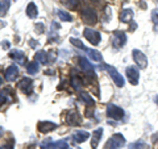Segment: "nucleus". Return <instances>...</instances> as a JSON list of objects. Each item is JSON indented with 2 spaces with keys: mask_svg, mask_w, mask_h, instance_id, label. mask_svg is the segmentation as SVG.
<instances>
[{
  "mask_svg": "<svg viewBox=\"0 0 158 149\" xmlns=\"http://www.w3.org/2000/svg\"><path fill=\"white\" fill-rule=\"evenodd\" d=\"M81 16H82L83 21H85L86 24H90V25H94V24H96V21H98V15H96V12L94 11L92 8H90V7L82 8Z\"/></svg>",
  "mask_w": 158,
  "mask_h": 149,
  "instance_id": "nucleus-1",
  "label": "nucleus"
},
{
  "mask_svg": "<svg viewBox=\"0 0 158 149\" xmlns=\"http://www.w3.org/2000/svg\"><path fill=\"white\" fill-rule=\"evenodd\" d=\"M104 69L108 71V74L111 75V78L113 79V82H115V84L117 87H123V86H124V84H125V79L123 78V75L116 70L115 67L110 66V65H104Z\"/></svg>",
  "mask_w": 158,
  "mask_h": 149,
  "instance_id": "nucleus-2",
  "label": "nucleus"
},
{
  "mask_svg": "<svg viewBox=\"0 0 158 149\" xmlns=\"http://www.w3.org/2000/svg\"><path fill=\"white\" fill-rule=\"evenodd\" d=\"M107 116L113 120H121L124 116V110L121 107H117L115 104H108L107 107Z\"/></svg>",
  "mask_w": 158,
  "mask_h": 149,
  "instance_id": "nucleus-3",
  "label": "nucleus"
},
{
  "mask_svg": "<svg viewBox=\"0 0 158 149\" xmlns=\"http://www.w3.org/2000/svg\"><path fill=\"white\" fill-rule=\"evenodd\" d=\"M125 144V138L121 133H115L111 140L107 143V148L106 149H120L123 145Z\"/></svg>",
  "mask_w": 158,
  "mask_h": 149,
  "instance_id": "nucleus-4",
  "label": "nucleus"
},
{
  "mask_svg": "<svg viewBox=\"0 0 158 149\" xmlns=\"http://www.w3.org/2000/svg\"><path fill=\"white\" fill-rule=\"evenodd\" d=\"M66 121H67L69 126L77 127V126H79V124L82 123V116H81V113L78 112V110H75V108H73V110H70V111L67 112Z\"/></svg>",
  "mask_w": 158,
  "mask_h": 149,
  "instance_id": "nucleus-5",
  "label": "nucleus"
},
{
  "mask_svg": "<svg viewBox=\"0 0 158 149\" xmlns=\"http://www.w3.org/2000/svg\"><path fill=\"white\" fill-rule=\"evenodd\" d=\"M83 34H85V37L87 38V41H90L92 45H99V42H100V40H102L100 33L94 31V29H90V28H86L85 31H83Z\"/></svg>",
  "mask_w": 158,
  "mask_h": 149,
  "instance_id": "nucleus-6",
  "label": "nucleus"
},
{
  "mask_svg": "<svg viewBox=\"0 0 158 149\" xmlns=\"http://www.w3.org/2000/svg\"><path fill=\"white\" fill-rule=\"evenodd\" d=\"M133 54V59H135L136 65H138V67L141 69H145L148 66V58L144 53H142L141 50H138V49H135V50L132 52Z\"/></svg>",
  "mask_w": 158,
  "mask_h": 149,
  "instance_id": "nucleus-7",
  "label": "nucleus"
},
{
  "mask_svg": "<svg viewBox=\"0 0 158 149\" xmlns=\"http://www.w3.org/2000/svg\"><path fill=\"white\" fill-rule=\"evenodd\" d=\"M125 74L128 77V81H129L133 86H136L138 81H140V71H138L135 66H128L125 70Z\"/></svg>",
  "mask_w": 158,
  "mask_h": 149,
  "instance_id": "nucleus-8",
  "label": "nucleus"
},
{
  "mask_svg": "<svg viewBox=\"0 0 158 149\" xmlns=\"http://www.w3.org/2000/svg\"><path fill=\"white\" fill-rule=\"evenodd\" d=\"M17 87H19L24 94L29 95V94H32V91H33V82H32L31 78H27V77H25V78H23L21 81L17 83Z\"/></svg>",
  "mask_w": 158,
  "mask_h": 149,
  "instance_id": "nucleus-9",
  "label": "nucleus"
},
{
  "mask_svg": "<svg viewBox=\"0 0 158 149\" xmlns=\"http://www.w3.org/2000/svg\"><path fill=\"white\" fill-rule=\"evenodd\" d=\"M112 42L115 48H121L125 45L127 42V36L124 32H115L112 36Z\"/></svg>",
  "mask_w": 158,
  "mask_h": 149,
  "instance_id": "nucleus-10",
  "label": "nucleus"
},
{
  "mask_svg": "<svg viewBox=\"0 0 158 149\" xmlns=\"http://www.w3.org/2000/svg\"><path fill=\"white\" fill-rule=\"evenodd\" d=\"M37 128L41 133H48V132H52L57 128V124L56 123H52V121H40L37 124Z\"/></svg>",
  "mask_w": 158,
  "mask_h": 149,
  "instance_id": "nucleus-11",
  "label": "nucleus"
},
{
  "mask_svg": "<svg viewBox=\"0 0 158 149\" xmlns=\"http://www.w3.org/2000/svg\"><path fill=\"white\" fill-rule=\"evenodd\" d=\"M9 57L12 59H15L16 62L21 63V65H25V62H27L25 54H24V52H21V50H11L9 52Z\"/></svg>",
  "mask_w": 158,
  "mask_h": 149,
  "instance_id": "nucleus-12",
  "label": "nucleus"
},
{
  "mask_svg": "<svg viewBox=\"0 0 158 149\" xmlns=\"http://www.w3.org/2000/svg\"><path fill=\"white\" fill-rule=\"evenodd\" d=\"M19 77V69L16 67V65L9 66L6 70V79L8 82H13L16 81V78Z\"/></svg>",
  "mask_w": 158,
  "mask_h": 149,
  "instance_id": "nucleus-13",
  "label": "nucleus"
},
{
  "mask_svg": "<svg viewBox=\"0 0 158 149\" xmlns=\"http://www.w3.org/2000/svg\"><path fill=\"white\" fill-rule=\"evenodd\" d=\"M102 135H103V128H98V130H95L92 132V135H91V147H92V149L98 148V144H99V141H100Z\"/></svg>",
  "mask_w": 158,
  "mask_h": 149,
  "instance_id": "nucleus-14",
  "label": "nucleus"
},
{
  "mask_svg": "<svg viewBox=\"0 0 158 149\" xmlns=\"http://www.w3.org/2000/svg\"><path fill=\"white\" fill-rule=\"evenodd\" d=\"M88 137H90V133L86 132V131H77L73 135V138L75 143H85Z\"/></svg>",
  "mask_w": 158,
  "mask_h": 149,
  "instance_id": "nucleus-15",
  "label": "nucleus"
},
{
  "mask_svg": "<svg viewBox=\"0 0 158 149\" xmlns=\"http://www.w3.org/2000/svg\"><path fill=\"white\" fill-rule=\"evenodd\" d=\"M133 19V11L129 8H127V9H123L121 13H120V20L123 23H129L131 20Z\"/></svg>",
  "mask_w": 158,
  "mask_h": 149,
  "instance_id": "nucleus-16",
  "label": "nucleus"
},
{
  "mask_svg": "<svg viewBox=\"0 0 158 149\" xmlns=\"http://www.w3.org/2000/svg\"><path fill=\"white\" fill-rule=\"evenodd\" d=\"M37 15H38L37 6L34 3H29L27 7V16L31 19H34V17H37Z\"/></svg>",
  "mask_w": 158,
  "mask_h": 149,
  "instance_id": "nucleus-17",
  "label": "nucleus"
},
{
  "mask_svg": "<svg viewBox=\"0 0 158 149\" xmlns=\"http://www.w3.org/2000/svg\"><path fill=\"white\" fill-rule=\"evenodd\" d=\"M34 59H36L38 63H42V65H45V63L49 62V54L46 52H37L36 56H34Z\"/></svg>",
  "mask_w": 158,
  "mask_h": 149,
  "instance_id": "nucleus-18",
  "label": "nucleus"
},
{
  "mask_svg": "<svg viewBox=\"0 0 158 149\" xmlns=\"http://www.w3.org/2000/svg\"><path fill=\"white\" fill-rule=\"evenodd\" d=\"M78 62H79V66H81V69L82 70H85L86 73H90V71H94V69H92V66L90 65V62L87 61L86 58H83V57H81L78 59Z\"/></svg>",
  "mask_w": 158,
  "mask_h": 149,
  "instance_id": "nucleus-19",
  "label": "nucleus"
},
{
  "mask_svg": "<svg viewBox=\"0 0 158 149\" xmlns=\"http://www.w3.org/2000/svg\"><path fill=\"white\" fill-rule=\"evenodd\" d=\"M87 54L88 57H90L92 61H96V62H100L103 59V56L100 54V52L95 50V49H87Z\"/></svg>",
  "mask_w": 158,
  "mask_h": 149,
  "instance_id": "nucleus-20",
  "label": "nucleus"
},
{
  "mask_svg": "<svg viewBox=\"0 0 158 149\" xmlns=\"http://www.w3.org/2000/svg\"><path fill=\"white\" fill-rule=\"evenodd\" d=\"M9 7H11V2L9 0H0V17L6 16Z\"/></svg>",
  "mask_w": 158,
  "mask_h": 149,
  "instance_id": "nucleus-21",
  "label": "nucleus"
},
{
  "mask_svg": "<svg viewBox=\"0 0 158 149\" xmlns=\"http://www.w3.org/2000/svg\"><path fill=\"white\" fill-rule=\"evenodd\" d=\"M81 99L87 104V106H94V104H95L94 99L91 98V95L88 92H81Z\"/></svg>",
  "mask_w": 158,
  "mask_h": 149,
  "instance_id": "nucleus-22",
  "label": "nucleus"
},
{
  "mask_svg": "<svg viewBox=\"0 0 158 149\" xmlns=\"http://www.w3.org/2000/svg\"><path fill=\"white\" fill-rule=\"evenodd\" d=\"M57 15L62 21H71V16L69 12H65V11H62V9H57Z\"/></svg>",
  "mask_w": 158,
  "mask_h": 149,
  "instance_id": "nucleus-23",
  "label": "nucleus"
},
{
  "mask_svg": "<svg viewBox=\"0 0 158 149\" xmlns=\"http://www.w3.org/2000/svg\"><path fill=\"white\" fill-rule=\"evenodd\" d=\"M38 62H31V63H28L27 65V71L29 74H37L38 71V65H37Z\"/></svg>",
  "mask_w": 158,
  "mask_h": 149,
  "instance_id": "nucleus-24",
  "label": "nucleus"
},
{
  "mask_svg": "<svg viewBox=\"0 0 158 149\" xmlns=\"http://www.w3.org/2000/svg\"><path fill=\"white\" fill-rule=\"evenodd\" d=\"M70 83H71V86L75 88V90H79V88L82 87V81H81V79H79L77 75H73V77H71Z\"/></svg>",
  "mask_w": 158,
  "mask_h": 149,
  "instance_id": "nucleus-25",
  "label": "nucleus"
},
{
  "mask_svg": "<svg viewBox=\"0 0 158 149\" xmlns=\"http://www.w3.org/2000/svg\"><path fill=\"white\" fill-rule=\"evenodd\" d=\"M62 3L69 8V9H77L78 7V0H62Z\"/></svg>",
  "mask_w": 158,
  "mask_h": 149,
  "instance_id": "nucleus-26",
  "label": "nucleus"
},
{
  "mask_svg": "<svg viewBox=\"0 0 158 149\" xmlns=\"http://www.w3.org/2000/svg\"><path fill=\"white\" fill-rule=\"evenodd\" d=\"M152 21L154 24V32L158 33V11L154 9V11L152 12Z\"/></svg>",
  "mask_w": 158,
  "mask_h": 149,
  "instance_id": "nucleus-27",
  "label": "nucleus"
},
{
  "mask_svg": "<svg viewBox=\"0 0 158 149\" xmlns=\"http://www.w3.org/2000/svg\"><path fill=\"white\" fill-rule=\"evenodd\" d=\"M70 42L73 44L74 46H77V48H79V49H82V50H86V52H87V48L83 45L81 40H78V38H70Z\"/></svg>",
  "mask_w": 158,
  "mask_h": 149,
  "instance_id": "nucleus-28",
  "label": "nucleus"
},
{
  "mask_svg": "<svg viewBox=\"0 0 158 149\" xmlns=\"http://www.w3.org/2000/svg\"><path fill=\"white\" fill-rule=\"evenodd\" d=\"M142 148H145V144L142 140L140 141H136V143H133L129 145V149H142Z\"/></svg>",
  "mask_w": 158,
  "mask_h": 149,
  "instance_id": "nucleus-29",
  "label": "nucleus"
},
{
  "mask_svg": "<svg viewBox=\"0 0 158 149\" xmlns=\"http://www.w3.org/2000/svg\"><path fill=\"white\" fill-rule=\"evenodd\" d=\"M56 147H57L58 149H71L70 147H69V144H67L65 140H59V141H57V143H56Z\"/></svg>",
  "mask_w": 158,
  "mask_h": 149,
  "instance_id": "nucleus-30",
  "label": "nucleus"
},
{
  "mask_svg": "<svg viewBox=\"0 0 158 149\" xmlns=\"http://www.w3.org/2000/svg\"><path fill=\"white\" fill-rule=\"evenodd\" d=\"M0 149H13V143H11V144H6V145L0 147Z\"/></svg>",
  "mask_w": 158,
  "mask_h": 149,
  "instance_id": "nucleus-31",
  "label": "nucleus"
},
{
  "mask_svg": "<svg viewBox=\"0 0 158 149\" xmlns=\"http://www.w3.org/2000/svg\"><path fill=\"white\" fill-rule=\"evenodd\" d=\"M36 29H37V32H38V33H42V31H44V25H42V24H38V27H36Z\"/></svg>",
  "mask_w": 158,
  "mask_h": 149,
  "instance_id": "nucleus-32",
  "label": "nucleus"
},
{
  "mask_svg": "<svg viewBox=\"0 0 158 149\" xmlns=\"http://www.w3.org/2000/svg\"><path fill=\"white\" fill-rule=\"evenodd\" d=\"M152 140H153V143H158V133H156V135H153Z\"/></svg>",
  "mask_w": 158,
  "mask_h": 149,
  "instance_id": "nucleus-33",
  "label": "nucleus"
},
{
  "mask_svg": "<svg viewBox=\"0 0 158 149\" xmlns=\"http://www.w3.org/2000/svg\"><path fill=\"white\" fill-rule=\"evenodd\" d=\"M37 45H38V42H36L34 40H31V46H32V48H36Z\"/></svg>",
  "mask_w": 158,
  "mask_h": 149,
  "instance_id": "nucleus-34",
  "label": "nucleus"
},
{
  "mask_svg": "<svg viewBox=\"0 0 158 149\" xmlns=\"http://www.w3.org/2000/svg\"><path fill=\"white\" fill-rule=\"evenodd\" d=\"M3 48H4V49H8V48H9V42H8V41H4V42H3Z\"/></svg>",
  "mask_w": 158,
  "mask_h": 149,
  "instance_id": "nucleus-35",
  "label": "nucleus"
},
{
  "mask_svg": "<svg viewBox=\"0 0 158 149\" xmlns=\"http://www.w3.org/2000/svg\"><path fill=\"white\" fill-rule=\"evenodd\" d=\"M4 27H6V23H4V21H2V20H0V29H3Z\"/></svg>",
  "mask_w": 158,
  "mask_h": 149,
  "instance_id": "nucleus-36",
  "label": "nucleus"
},
{
  "mask_svg": "<svg viewBox=\"0 0 158 149\" xmlns=\"http://www.w3.org/2000/svg\"><path fill=\"white\" fill-rule=\"evenodd\" d=\"M156 103H157V104H158V96H157V98H156Z\"/></svg>",
  "mask_w": 158,
  "mask_h": 149,
  "instance_id": "nucleus-37",
  "label": "nucleus"
},
{
  "mask_svg": "<svg viewBox=\"0 0 158 149\" xmlns=\"http://www.w3.org/2000/svg\"><path fill=\"white\" fill-rule=\"evenodd\" d=\"M2 83H3V79H2V78H0V84H2Z\"/></svg>",
  "mask_w": 158,
  "mask_h": 149,
  "instance_id": "nucleus-38",
  "label": "nucleus"
},
{
  "mask_svg": "<svg viewBox=\"0 0 158 149\" xmlns=\"http://www.w3.org/2000/svg\"><path fill=\"white\" fill-rule=\"evenodd\" d=\"M79 149H81V148H79Z\"/></svg>",
  "mask_w": 158,
  "mask_h": 149,
  "instance_id": "nucleus-39",
  "label": "nucleus"
}]
</instances>
